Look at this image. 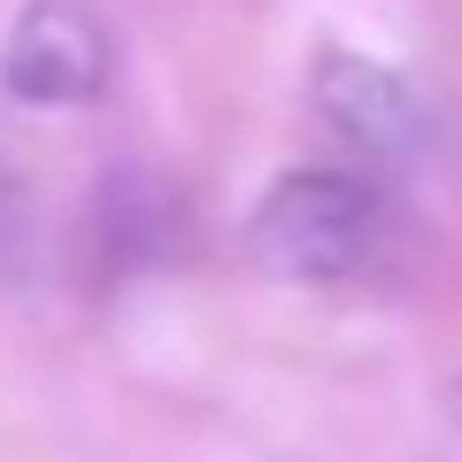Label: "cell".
Here are the masks:
<instances>
[{
    "label": "cell",
    "instance_id": "6da1fadb",
    "mask_svg": "<svg viewBox=\"0 0 462 462\" xmlns=\"http://www.w3.org/2000/svg\"><path fill=\"white\" fill-rule=\"evenodd\" d=\"M378 185L363 170H285L247 224V254L278 285H339L378 254Z\"/></svg>",
    "mask_w": 462,
    "mask_h": 462
},
{
    "label": "cell",
    "instance_id": "7a4b0ae2",
    "mask_svg": "<svg viewBox=\"0 0 462 462\" xmlns=\"http://www.w3.org/2000/svg\"><path fill=\"white\" fill-rule=\"evenodd\" d=\"M316 116L339 147L363 154L370 178H409L431 154V108L401 69L363 62V54H324L316 62Z\"/></svg>",
    "mask_w": 462,
    "mask_h": 462
},
{
    "label": "cell",
    "instance_id": "3957f363",
    "mask_svg": "<svg viewBox=\"0 0 462 462\" xmlns=\"http://www.w3.org/2000/svg\"><path fill=\"white\" fill-rule=\"evenodd\" d=\"M0 85L23 108H85L108 85V32L85 0H32L0 47Z\"/></svg>",
    "mask_w": 462,
    "mask_h": 462
},
{
    "label": "cell",
    "instance_id": "277c9868",
    "mask_svg": "<svg viewBox=\"0 0 462 462\" xmlns=\"http://www.w3.org/2000/svg\"><path fill=\"white\" fill-rule=\"evenodd\" d=\"M447 409H455V424H462V378H455V385H447Z\"/></svg>",
    "mask_w": 462,
    "mask_h": 462
}]
</instances>
